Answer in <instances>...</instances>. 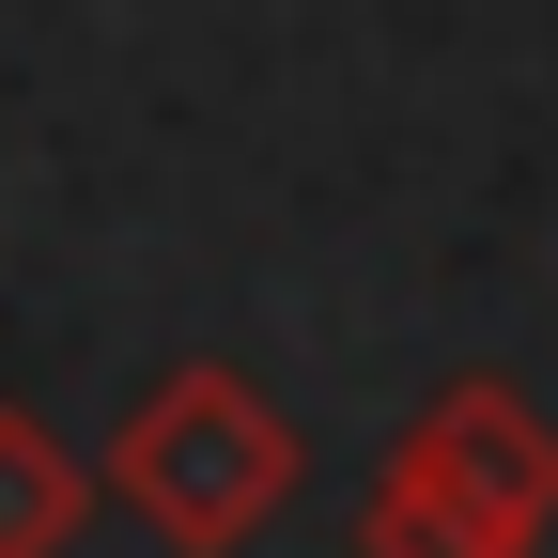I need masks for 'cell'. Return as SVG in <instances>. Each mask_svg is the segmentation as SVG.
<instances>
[{
	"instance_id": "1",
	"label": "cell",
	"mask_w": 558,
	"mask_h": 558,
	"mask_svg": "<svg viewBox=\"0 0 558 558\" xmlns=\"http://www.w3.org/2000/svg\"><path fill=\"white\" fill-rule=\"evenodd\" d=\"M124 497L140 512H156L186 558H218V543H248L264 527V497H279V481H295V450H279V418L233 388V373H171L156 403H140L124 418Z\"/></svg>"
},
{
	"instance_id": "2",
	"label": "cell",
	"mask_w": 558,
	"mask_h": 558,
	"mask_svg": "<svg viewBox=\"0 0 558 558\" xmlns=\"http://www.w3.org/2000/svg\"><path fill=\"white\" fill-rule=\"evenodd\" d=\"M62 527H78V465L47 418L0 403V558H62Z\"/></svg>"
}]
</instances>
